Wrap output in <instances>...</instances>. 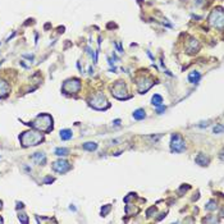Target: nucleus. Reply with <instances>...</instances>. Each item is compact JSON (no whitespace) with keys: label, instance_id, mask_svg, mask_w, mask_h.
Returning a JSON list of instances; mask_svg holds the SVG:
<instances>
[{"label":"nucleus","instance_id":"f257e3e1","mask_svg":"<svg viewBox=\"0 0 224 224\" xmlns=\"http://www.w3.org/2000/svg\"><path fill=\"white\" fill-rule=\"evenodd\" d=\"M35 129L43 132V133H49L52 129V118L49 114H40L36 117L32 123H30Z\"/></svg>","mask_w":224,"mask_h":224},{"label":"nucleus","instance_id":"f03ea898","mask_svg":"<svg viewBox=\"0 0 224 224\" xmlns=\"http://www.w3.org/2000/svg\"><path fill=\"white\" fill-rule=\"evenodd\" d=\"M19 140H21V143H22L23 147H28V146L38 145L44 140V136H43V132L36 129V131L23 132L22 136L19 137Z\"/></svg>","mask_w":224,"mask_h":224},{"label":"nucleus","instance_id":"7ed1b4c3","mask_svg":"<svg viewBox=\"0 0 224 224\" xmlns=\"http://www.w3.org/2000/svg\"><path fill=\"white\" fill-rule=\"evenodd\" d=\"M79 89H81V82H79V79H76V78L65 81L62 87V90L65 94H77L79 91Z\"/></svg>","mask_w":224,"mask_h":224},{"label":"nucleus","instance_id":"20e7f679","mask_svg":"<svg viewBox=\"0 0 224 224\" xmlns=\"http://www.w3.org/2000/svg\"><path fill=\"white\" fill-rule=\"evenodd\" d=\"M90 105L92 108H95V109L101 110V109H106L109 106V103H108V100L105 99L103 94H96L95 96H92V99L90 101Z\"/></svg>","mask_w":224,"mask_h":224},{"label":"nucleus","instance_id":"39448f33","mask_svg":"<svg viewBox=\"0 0 224 224\" xmlns=\"http://www.w3.org/2000/svg\"><path fill=\"white\" fill-rule=\"evenodd\" d=\"M170 149L174 152H182L184 149H186V145H184V140L182 138V136L179 135H173L172 140H170Z\"/></svg>","mask_w":224,"mask_h":224},{"label":"nucleus","instance_id":"423d86ee","mask_svg":"<svg viewBox=\"0 0 224 224\" xmlns=\"http://www.w3.org/2000/svg\"><path fill=\"white\" fill-rule=\"evenodd\" d=\"M52 169H54L57 173L63 174V173L68 172V170H71L72 167H71V164L68 162H65V160H58V162H55L52 164Z\"/></svg>","mask_w":224,"mask_h":224},{"label":"nucleus","instance_id":"0eeeda50","mask_svg":"<svg viewBox=\"0 0 224 224\" xmlns=\"http://www.w3.org/2000/svg\"><path fill=\"white\" fill-rule=\"evenodd\" d=\"M113 95L118 99H127V91H125V86L123 85V82H118L115 83L113 87Z\"/></svg>","mask_w":224,"mask_h":224},{"label":"nucleus","instance_id":"6e6552de","mask_svg":"<svg viewBox=\"0 0 224 224\" xmlns=\"http://www.w3.org/2000/svg\"><path fill=\"white\" fill-rule=\"evenodd\" d=\"M216 16H218V17H215L214 13H211V16H210V22H211V21H214L213 24H214L215 27L222 28V27H223V12H222V9H216Z\"/></svg>","mask_w":224,"mask_h":224},{"label":"nucleus","instance_id":"1a4fd4ad","mask_svg":"<svg viewBox=\"0 0 224 224\" xmlns=\"http://www.w3.org/2000/svg\"><path fill=\"white\" fill-rule=\"evenodd\" d=\"M9 94V85L5 81L0 79V97H5Z\"/></svg>","mask_w":224,"mask_h":224},{"label":"nucleus","instance_id":"9d476101","mask_svg":"<svg viewBox=\"0 0 224 224\" xmlns=\"http://www.w3.org/2000/svg\"><path fill=\"white\" fill-rule=\"evenodd\" d=\"M32 159H33L37 164H44L45 162H46V156H45V154H43V152H36V154H35V155L32 156Z\"/></svg>","mask_w":224,"mask_h":224},{"label":"nucleus","instance_id":"9b49d317","mask_svg":"<svg viewBox=\"0 0 224 224\" xmlns=\"http://www.w3.org/2000/svg\"><path fill=\"white\" fill-rule=\"evenodd\" d=\"M195 160H196V163L200 164V165H208L209 164V157H206L204 154H198Z\"/></svg>","mask_w":224,"mask_h":224},{"label":"nucleus","instance_id":"f8f14e48","mask_svg":"<svg viewBox=\"0 0 224 224\" xmlns=\"http://www.w3.org/2000/svg\"><path fill=\"white\" fill-rule=\"evenodd\" d=\"M200 73L198 72H192L190 73V76H188V81H190L191 83H197L198 81H200Z\"/></svg>","mask_w":224,"mask_h":224},{"label":"nucleus","instance_id":"ddd939ff","mask_svg":"<svg viewBox=\"0 0 224 224\" xmlns=\"http://www.w3.org/2000/svg\"><path fill=\"white\" fill-rule=\"evenodd\" d=\"M145 117H146V114H145V110L143 109H137V110L133 111V118L136 121H141Z\"/></svg>","mask_w":224,"mask_h":224},{"label":"nucleus","instance_id":"4468645a","mask_svg":"<svg viewBox=\"0 0 224 224\" xmlns=\"http://www.w3.org/2000/svg\"><path fill=\"white\" fill-rule=\"evenodd\" d=\"M60 138L67 141V140H71L72 138V131L71 129H62L60 131Z\"/></svg>","mask_w":224,"mask_h":224},{"label":"nucleus","instance_id":"2eb2a0df","mask_svg":"<svg viewBox=\"0 0 224 224\" xmlns=\"http://www.w3.org/2000/svg\"><path fill=\"white\" fill-rule=\"evenodd\" d=\"M83 149L87 150V151H94V150L97 149V145L95 142H86L85 145H83Z\"/></svg>","mask_w":224,"mask_h":224},{"label":"nucleus","instance_id":"dca6fc26","mask_svg":"<svg viewBox=\"0 0 224 224\" xmlns=\"http://www.w3.org/2000/svg\"><path fill=\"white\" fill-rule=\"evenodd\" d=\"M151 101H152V104L155 105V106H159V105L163 104V97L160 96V95H154Z\"/></svg>","mask_w":224,"mask_h":224},{"label":"nucleus","instance_id":"f3484780","mask_svg":"<svg viewBox=\"0 0 224 224\" xmlns=\"http://www.w3.org/2000/svg\"><path fill=\"white\" fill-rule=\"evenodd\" d=\"M68 152H69V150L65 149V147H58L55 150V155H58V156H64V155H67Z\"/></svg>","mask_w":224,"mask_h":224},{"label":"nucleus","instance_id":"a211bd4d","mask_svg":"<svg viewBox=\"0 0 224 224\" xmlns=\"http://www.w3.org/2000/svg\"><path fill=\"white\" fill-rule=\"evenodd\" d=\"M109 210H110V205H106L104 209H101V214H103V215L105 216V215L108 214V213H109Z\"/></svg>","mask_w":224,"mask_h":224},{"label":"nucleus","instance_id":"6ab92c4d","mask_svg":"<svg viewBox=\"0 0 224 224\" xmlns=\"http://www.w3.org/2000/svg\"><path fill=\"white\" fill-rule=\"evenodd\" d=\"M19 220L22 223H28V219H27L26 214H19Z\"/></svg>","mask_w":224,"mask_h":224},{"label":"nucleus","instance_id":"aec40b11","mask_svg":"<svg viewBox=\"0 0 224 224\" xmlns=\"http://www.w3.org/2000/svg\"><path fill=\"white\" fill-rule=\"evenodd\" d=\"M215 208H216V205L214 206V202H209V205L206 206V209H208V210H214Z\"/></svg>","mask_w":224,"mask_h":224},{"label":"nucleus","instance_id":"412c9836","mask_svg":"<svg viewBox=\"0 0 224 224\" xmlns=\"http://www.w3.org/2000/svg\"><path fill=\"white\" fill-rule=\"evenodd\" d=\"M164 110H165V106H160V105H159V106H157V110H156V111H157L159 114H162Z\"/></svg>","mask_w":224,"mask_h":224},{"label":"nucleus","instance_id":"4be33fe9","mask_svg":"<svg viewBox=\"0 0 224 224\" xmlns=\"http://www.w3.org/2000/svg\"><path fill=\"white\" fill-rule=\"evenodd\" d=\"M222 129H223V128H222V125L219 124L216 128H214V132H219V133H222Z\"/></svg>","mask_w":224,"mask_h":224},{"label":"nucleus","instance_id":"5701e85b","mask_svg":"<svg viewBox=\"0 0 224 224\" xmlns=\"http://www.w3.org/2000/svg\"><path fill=\"white\" fill-rule=\"evenodd\" d=\"M54 181V178H51V177H46L45 178V183H50V182Z\"/></svg>","mask_w":224,"mask_h":224},{"label":"nucleus","instance_id":"b1692460","mask_svg":"<svg viewBox=\"0 0 224 224\" xmlns=\"http://www.w3.org/2000/svg\"><path fill=\"white\" fill-rule=\"evenodd\" d=\"M17 205H18V206H17V208H23V204H22V202H21V204H19V202H18V204H17Z\"/></svg>","mask_w":224,"mask_h":224},{"label":"nucleus","instance_id":"393cba45","mask_svg":"<svg viewBox=\"0 0 224 224\" xmlns=\"http://www.w3.org/2000/svg\"><path fill=\"white\" fill-rule=\"evenodd\" d=\"M119 122H121L119 119H117V121H114V124H115V125H118V124H119Z\"/></svg>","mask_w":224,"mask_h":224},{"label":"nucleus","instance_id":"a878e982","mask_svg":"<svg viewBox=\"0 0 224 224\" xmlns=\"http://www.w3.org/2000/svg\"><path fill=\"white\" fill-rule=\"evenodd\" d=\"M0 209H1V201H0Z\"/></svg>","mask_w":224,"mask_h":224},{"label":"nucleus","instance_id":"bb28decb","mask_svg":"<svg viewBox=\"0 0 224 224\" xmlns=\"http://www.w3.org/2000/svg\"><path fill=\"white\" fill-rule=\"evenodd\" d=\"M1 222H3V219H1V218H0V223H1Z\"/></svg>","mask_w":224,"mask_h":224}]
</instances>
